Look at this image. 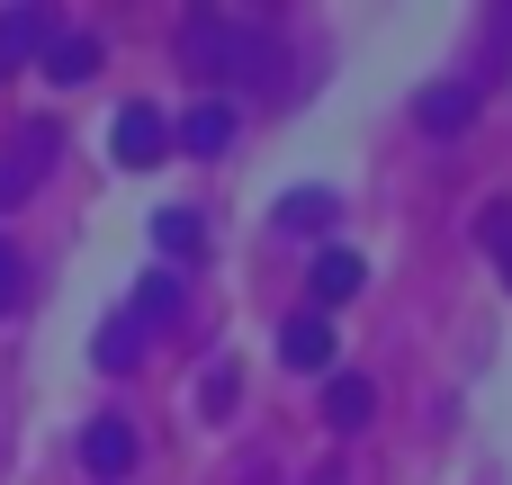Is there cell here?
I'll return each mask as SVG.
<instances>
[{
  "instance_id": "2e32d148",
  "label": "cell",
  "mask_w": 512,
  "mask_h": 485,
  "mask_svg": "<svg viewBox=\"0 0 512 485\" xmlns=\"http://www.w3.org/2000/svg\"><path fill=\"white\" fill-rule=\"evenodd\" d=\"M477 225H486V252H495V261H504V279H512V207H486V216H477Z\"/></svg>"
},
{
  "instance_id": "ac0fdd59",
  "label": "cell",
  "mask_w": 512,
  "mask_h": 485,
  "mask_svg": "<svg viewBox=\"0 0 512 485\" xmlns=\"http://www.w3.org/2000/svg\"><path fill=\"white\" fill-rule=\"evenodd\" d=\"M9 297H18V252L0 243V306H9Z\"/></svg>"
},
{
  "instance_id": "52a82bcc",
  "label": "cell",
  "mask_w": 512,
  "mask_h": 485,
  "mask_svg": "<svg viewBox=\"0 0 512 485\" xmlns=\"http://www.w3.org/2000/svg\"><path fill=\"white\" fill-rule=\"evenodd\" d=\"M45 162H54V126H27L18 162H0V207H9V198H27V189L45 180Z\"/></svg>"
},
{
  "instance_id": "7a4b0ae2",
  "label": "cell",
  "mask_w": 512,
  "mask_h": 485,
  "mask_svg": "<svg viewBox=\"0 0 512 485\" xmlns=\"http://www.w3.org/2000/svg\"><path fill=\"white\" fill-rule=\"evenodd\" d=\"M108 153H117L126 171H153V162L171 153V117H162L153 99H126V108H117V126H108Z\"/></svg>"
},
{
  "instance_id": "3957f363",
  "label": "cell",
  "mask_w": 512,
  "mask_h": 485,
  "mask_svg": "<svg viewBox=\"0 0 512 485\" xmlns=\"http://www.w3.org/2000/svg\"><path fill=\"white\" fill-rule=\"evenodd\" d=\"M360 288H369V261H360V252H324V261H315V279H306V297H315V315H333V306H351Z\"/></svg>"
},
{
  "instance_id": "4fadbf2b",
  "label": "cell",
  "mask_w": 512,
  "mask_h": 485,
  "mask_svg": "<svg viewBox=\"0 0 512 485\" xmlns=\"http://www.w3.org/2000/svg\"><path fill=\"white\" fill-rule=\"evenodd\" d=\"M153 243H162L171 261H189V252H198L207 234H198V216H189V207H162V216H153Z\"/></svg>"
},
{
  "instance_id": "ba28073f",
  "label": "cell",
  "mask_w": 512,
  "mask_h": 485,
  "mask_svg": "<svg viewBox=\"0 0 512 485\" xmlns=\"http://www.w3.org/2000/svg\"><path fill=\"white\" fill-rule=\"evenodd\" d=\"M45 36H54L45 9H0V72H18L27 54H45Z\"/></svg>"
},
{
  "instance_id": "5b68a950",
  "label": "cell",
  "mask_w": 512,
  "mask_h": 485,
  "mask_svg": "<svg viewBox=\"0 0 512 485\" xmlns=\"http://www.w3.org/2000/svg\"><path fill=\"white\" fill-rule=\"evenodd\" d=\"M81 468H99V477H126V468H135V432H126L117 414H99V423L81 432Z\"/></svg>"
},
{
  "instance_id": "8992f818",
  "label": "cell",
  "mask_w": 512,
  "mask_h": 485,
  "mask_svg": "<svg viewBox=\"0 0 512 485\" xmlns=\"http://www.w3.org/2000/svg\"><path fill=\"white\" fill-rule=\"evenodd\" d=\"M369 414H378V387L342 369V378L324 387V423H333V432H369Z\"/></svg>"
},
{
  "instance_id": "6da1fadb",
  "label": "cell",
  "mask_w": 512,
  "mask_h": 485,
  "mask_svg": "<svg viewBox=\"0 0 512 485\" xmlns=\"http://www.w3.org/2000/svg\"><path fill=\"white\" fill-rule=\"evenodd\" d=\"M180 63H189L198 81H270V72H279L270 36L243 27V18H216V9L180 18Z\"/></svg>"
},
{
  "instance_id": "7c38bea8",
  "label": "cell",
  "mask_w": 512,
  "mask_h": 485,
  "mask_svg": "<svg viewBox=\"0 0 512 485\" xmlns=\"http://www.w3.org/2000/svg\"><path fill=\"white\" fill-rule=\"evenodd\" d=\"M180 297H189V288H180L171 270H153V279L135 288V315H144V324H180Z\"/></svg>"
},
{
  "instance_id": "9c48e42d",
  "label": "cell",
  "mask_w": 512,
  "mask_h": 485,
  "mask_svg": "<svg viewBox=\"0 0 512 485\" xmlns=\"http://www.w3.org/2000/svg\"><path fill=\"white\" fill-rule=\"evenodd\" d=\"M414 117H423L432 135H459V126L477 117V90H468V81H441V90H423V99H414Z\"/></svg>"
},
{
  "instance_id": "e0dca14e",
  "label": "cell",
  "mask_w": 512,
  "mask_h": 485,
  "mask_svg": "<svg viewBox=\"0 0 512 485\" xmlns=\"http://www.w3.org/2000/svg\"><path fill=\"white\" fill-rule=\"evenodd\" d=\"M126 360H135V324H108L99 333V369H126Z\"/></svg>"
},
{
  "instance_id": "30bf717a",
  "label": "cell",
  "mask_w": 512,
  "mask_h": 485,
  "mask_svg": "<svg viewBox=\"0 0 512 485\" xmlns=\"http://www.w3.org/2000/svg\"><path fill=\"white\" fill-rule=\"evenodd\" d=\"M180 144H189V153H225V144H234V99H198V108L180 117Z\"/></svg>"
},
{
  "instance_id": "9a60e30c",
  "label": "cell",
  "mask_w": 512,
  "mask_h": 485,
  "mask_svg": "<svg viewBox=\"0 0 512 485\" xmlns=\"http://www.w3.org/2000/svg\"><path fill=\"white\" fill-rule=\"evenodd\" d=\"M234 396H243V378H234V360H216L207 387H198V405H207V414H234Z\"/></svg>"
},
{
  "instance_id": "8fae6325",
  "label": "cell",
  "mask_w": 512,
  "mask_h": 485,
  "mask_svg": "<svg viewBox=\"0 0 512 485\" xmlns=\"http://www.w3.org/2000/svg\"><path fill=\"white\" fill-rule=\"evenodd\" d=\"M45 72L54 81H90L99 72V36H45Z\"/></svg>"
},
{
  "instance_id": "277c9868",
  "label": "cell",
  "mask_w": 512,
  "mask_h": 485,
  "mask_svg": "<svg viewBox=\"0 0 512 485\" xmlns=\"http://www.w3.org/2000/svg\"><path fill=\"white\" fill-rule=\"evenodd\" d=\"M279 360L288 369H333V324L324 315H288L279 324Z\"/></svg>"
},
{
  "instance_id": "5bb4252c",
  "label": "cell",
  "mask_w": 512,
  "mask_h": 485,
  "mask_svg": "<svg viewBox=\"0 0 512 485\" xmlns=\"http://www.w3.org/2000/svg\"><path fill=\"white\" fill-rule=\"evenodd\" d=\"M324 216H333V198H324V189H297V198H279V225H288V234H324Z\"/></svg>"
}]
</instances>
